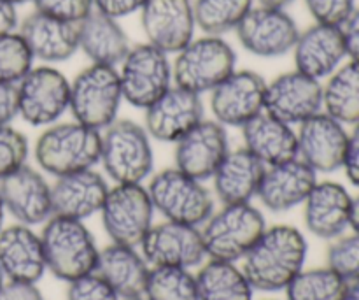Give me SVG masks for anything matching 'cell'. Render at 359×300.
<instances>
[{"label": "cell", "instance_id": "obj_11", "mask_svg": "<svg viewBox=\"0 0 359 300\" xmlns=\"http://www.w3.org/2000/svg\"><path fill=\"white\" fill-rule=\"evenodd\" d=\"M16 86L18 115L30 125H51L69 109L70 81L55 67H32Z\"/></svg>", "mask_w": 359, "mask_h": 300}, {"label": "cell", "instance_id": "obj_19", "mask_svg": "<svg viewBox=\"0 0 359 300\" xmlns=\"http://www.w3.org/2000/svg\"><path fill=\"white\" fill-rule=\"evenodd\" d=\"M228 151L224 126L216 119H202L175 143V167L203 181L212 178Z\"/></svg>", "mask_w": 359, "mask_h": 300}, {"label": "cell", "instance_id": "obj_7", "mask_svg": "<svg viewBox=\"0 0 359 300\" xmlns=\"http://www.w3.org/2000/svg\"><path fill=\"white\" fill-rule=\"evenodd\" d=\"M237 55L221 35L193 39L172 63V79L193 93L212 91L235 70Z\"/></svg>", "mask_w": 359, "mask_h": 300}, {"label": "cell", "instance_id": "obj_12", "mask_svg": "<svg viewBox=\"0 0 359 300\" xmlns=\"http://www.w3.org/2000/svg\"><path fill=\"white\" fill-rule=\"evenodd\" d=\"M241 44L251 55L276 58L293 51L300 30L284 9L252 7L235 28Z\"/></svg>", "mask_w": 359, "mask_h": 300}, {"label": "cell", "instance_id": "obj_26", "mask_svg": "<svg viewBox=\"0 0 359 300\" xmlns=\"http://www.w3.org/2000/svg\"><path fill=\"white\" fill-rule=\"evenodd\" d=\"M0 269L9 281L37 283L46 273L41 235L27 225H11L0 230Z\"/></svg>", "mask_w": 359, "mask_h": 300}, {"label": "cell", "instance_id": "obj_27", "mask_svg": "<svg viewBox=\"0 0 359 300\" xmlns=\"http://www.w3.org/2000/svg\"><path fill=\"white\" fill-rule=\"evenodd\" d=\"M266 165L245 148L228 151L214 172V192L224 204H248L258 195Z\"/></svg>", "mask_w": 359, "mask_h": 300}, {"label": "cell", "instance_id": "obj_47", "mask_svg": "<svg viewBox=\"0 0 359 300\" xmlns=\"http://www.w3.org/2000/svg\"><path fill=\"white\" fill-rule=\"evenodd\" d=\"M18 27V13L16 6H13L7 0H0V34L14 32Z\"/></svg>", "mask_w": 359, "mask_h": 300}, {"label": "cell", "instance_id": "obj_23", "mask_svg": "<svg viewBox=\"0 0 359 300\" xmlns=\"http://www.w3.org/2000/svg\"><path fill=\"white\" fill-rule=\"evenodd\" d=\"M107 192V181L93 169L60 176L51 186L53 216L84 221L100 213Z\"/></svg>", "mask_w": 359, "mask_h": 300}, {"label": "cell", "instance_id": "obj_9", "mask_svg": "<svg viewBox=\"0 0 359 300\" xmlns=\"http://www.w3.org/2000/svg\"><path fill=\"white\" fill-rule=\"evenodd\" d=\"M100 214L112 242L137 248L153 227L154 206L140 183L116 185L109 188Z\"/></svg>", "mask_w": 359, "mask_h": 300}, {"label": "cell", "instance_id": "obj_36", "mask_svg": "<svg viewBox=\"0 0 359 300\" xmlns=\"http://www.w3.org/2000/svg\"><path fill=\"white\" fill-rule=\"evenodd\" d=\"M34 67V56L18 32L0 34V83L18 84Z\"/></svg>", "mask_w": 359, "mask_h": 300}, {"label": "cell", "instance_id": "obj_29", "mask_svg": "<svg viewBox=\"0 0 359 300\" xmlns=\"http://www.w3.org/2000/svg\"><path fill=\"white\" fill-rule=\"evenodd\" d=\"M242 137L245 150L251 151L266 167L298 158L297 132L291 125L265 111L242 126Z\"/></svg>", "mask_w": 359, "mask_h": 300}, {"label": "cell", "instance_id": "obj_1", "mask_svg": "<svg viewBox=\"0 0 359 300\" xmlns=\"http://www.w3.org/2000/svg\"><path fill=\"white\" fill-rule=\"evenodd\" d=\"M307 252V241L298 228L276 225L266 228L242 259V273L255 290H286L297 274L304 270Z\"/></svg>", "mask_w": 359, "mask_h": 300}, {"label": "cell", "instance_id": "obj_43", "mask_svg": "<svg viewBox=\"0 0 359 300\" xmlns=\"http://www.w3.org/2000/svg\"><path fill=\"white\" fill-rule=\"evenodd\" d=\"M146 2L147 0H93V7L98 13L118 20L140 11Z\"/></svg>", "mask_w": 359, "mask_h": 300}, {"label": "cell", "instance_id": "obj_10", "mask_svg": "<svg viewBox=\"0 0 359 300\" xmlns=\"http://www.w3.org/2000/svg\"><path fill=\"white\" fill-rule=\"evenodd\" d=\"M118 72L123 100L133 107L147 109L172 86L168 55L149 42L130 48Z\"/></svg>", "mask_w": 359, "mask_h": 300}, {"label": "cell", "instance_id": "obj_37", "mask_svg": "<svg viewBox=\"0 0 359 300\" xmlns=\"http://www.w3.org/2000/svg\"><path fill=\"white\" fill-rule=\"evenodd\" d=\"M328 267L342 276L347 283L359 281V234L335 239L328 249Z\"/></svg>", "mask_w": 359, "mask_h": 300}, {"label": "cell", "instance_id": "obj_50", "mask_svg": "<svg viewBox=\"0 0 359 300\" xmlns=\"http://www.w3.org/2000/svg\"><path fill=\"white\" fill-rule=\"evenodd\" d=\"M344 300H359V281H353V283H349Z\"/></svg>", "mask_w": 359, "mask_h": 300}, {"label": "cell", "instance_id": "obj_14", "mask_svg": "<svg viewBox=\"0 0 359 300\" xmlns=\"http://www.w3.org/2000/svg\"><path fill=\"white\" fill-rule=\"evenodd\" d=\"M266 81L252 70H233L210 91V111L223 126H244L265 111Z\"/></svg>", "mask_w": 359, "mask_h": 300}, {"label": "cell", "instance_id": "obj_15", "mask_svg": "<svg viewBox=\"0 0 359 300\" xmlns=\"http://www.w3.org/2000/svg\"><path fill=\"white\" fill-rule=\"evenodd\" d=\"M0 199L4 209L27 227L46 223L53 216L51 186L27 164L0 179Z\"/></svg>", "mask_w": 359, "mask_h": 300}, {"label": "cell", "instance_id": "obj_49", "mask_svg": "<svg viewBox=\"0 0 359 300\" xmlns=\"http://www.w3.org/2000/svg\"><path fill=\"white\" fill-rule=\"evenodd\" d=\"M291 2H294V0H258L259 6L277 7V9H286Z\"/></svg>", "mask_w": 359, "mask_h": 300}, {"label": "cell", "instance_id": "obj_48", "mask_svg": "<svg viewBox=\"0 0 359 300\" xmlns=\"http://www.w3.org/2000/svg\"><path fill=\"white\" fill-rule=\"evenodd\" d=\"M351 228L359 234V193L353 197V209H351Z\"/></svg>", "mask_w": 359, "mask_h": 300}, {"label": "cell", "instance_id": "obj_31", "mask_svg": "<svg viewBox=\"0 0 359 300\" xmlns=\"http://www.w3.org/2000/svg\"><path fill=\"white\" fill-rule=\"evenodd\" d=\"M323 111L344 125L359 123V62L342 63L323 86Z\"/></svg>", "mask_w": 359, "mask_h": 300}, {"label": "cell", "instance_id": "obj_52", "mask_svg": "<svg viewBox=\"0 0 359 300\" xmlns=\"http://www.w3.org/2000/svg\"><path fill=\"white\" fill-rule=\"evenodd\" d=\"M7 2H11V4H13V6H18V4L28 2V0H7Z\"/></svg>", "mask_w": 359, "mask_h": 300}, {"label": "cell", "instance_id": "obj_21", "mask_svg": "<svg viewBox=\"0 0 359 300\" xmlns=\"http://www.w3.org/2000/svg\"><path fill=\"white\" fill-rule=\"evenodd\" d=\"M294 67L298 72L314 79H328L347 58L342 27L314 23L300 32L293 48Z\"/></svg>", "mask_w": 359, "mask_h": 300}, {"label": "cell", "instance_id": "obj_25", "mask_svg": "<svg viewBox=\"0 0 359 300\" xmlns=\"http://www.w3.org/2000/svg\"><path fill=\"white\" fill-rule=\"evenodd\" d=\"M18 34L27 42L34 60L44 63L65 62L79 51V25L56 20L39 11L25 18Z\"/></svg>", "mask_w": 359, "mask_h": 300}, {"label": "cell", "instance_id": "obj_38", "mask_svg": "<svg viewBox=\"0 0 359 300\" xmlns=\"http://www.w3.org/2000/svg\"><path fill=\"white\" fill-rule=\"evenodd\" d=\"M28 141L13 126H0V179L27 164Z\"/></svg>", "mask_w": 359, "mask_h": 300}, {"label": "cell", "instance_id": "obj_35", "mask_svg": "<svg viewBox=\"0 0 359 300\" xmlns=\"http://www.w3.org/2000/svg\"><path fill=\"white\" fill-rule=\"evenodd\" d=\"M144 297L147 300H198L196 276L181 267H153Z\"/></svg>", "mask_w": 359, "mask_h": 300}, {"label": "cell", "instance_id": "obj_30", "mask_svg": "<svg viewBox=\"0 0 359 300\" xmlns=\"http://www.w3.org/2000/svg\"><path fill=\"white\" fill-rule=\"evenodd\" d=\"M128 35L118 20L91 11L79 23V49L98 65L116 67L130 51Z\"/></svg>", "mask_w": 359, "mask_h": 300}, {"label": "cell", "instance_id": "obj_44", "mask_svg": "<svg viewBox=\"0 0 359 300\" xmlns=\"http://www.w3.org/2000/svg\"><path fill=\"white\" fill-rule=\"evenodd\" d=\"M0 300H44L35 283L7 281L0 287Z\"/></svg>", "mask_w": 359, "mask_h": 300}, {"label": "cell", "instance_id": "obj_2", "mask_svg": "<svg viewBox=\"0 0 359 300\" xmlns=\"http://www.w3.org/2000/svg\"><path fill=\"white\" fill-rule=\"evenodd\" d=\"M100 130L77 122L49 126L35 143V160L48 174L60 176L93 169L100 162Z\"/></svg>", "mask_w": 359, "mask_h": 300}, {"label": "cell", "instance_id": "obj_16", "mask_svg": "<svg viewBox=\"0 0 359 300\" xmlns=\"http://www.w3.org/2000/svg\"><path fill=\"white\" fill-rule=\"evenodd\" d=\"M323 111V84L321 81L293 70L266 83L265 112L273 118L300 125Z\"/></svg>", "mask_w": 359, "mask_h": 300}, {"label": "cell", "instance_id": "obj_22", "mask_svg": "<svg viewBox=\"0 0 359 300\" xmlns=\"http://www.w3.org/2000/svg\"><path fill=\"white\" fill-rule=\"evenodd\" d=\"M304 220L312 235L333 241L351 228L353 195L335 181H318L305 199Z\"/></svg>", "mask_w": 359, "mask_h": 300}, {"label": "cell", "instance_id": "obj_5", "mask_svg": "<svg viewBox=\"0 0 359 300\" xmlns=\"http://www.w3.org/2000/svg\"><path fill=\"white\" fill-rule=\"evenodd\" d=\"M266 230L265 216L251 204H230L203 223L202 239L210 260L238 262Z\"/></svg>", "mask_w": 359, "mask_h": 300}, {"label": "cell", "instance_id": "obj_8", "mask_svg": "<svg viewBox=\"0 0 359 300\" xmlns=\"http://www.w3.org/2000/svg\"><path fill=\"white\" fill-rule=\"evenodd\" d=\"M154 211L167 221L200 227L214 213V200L202 181L179 171L165 169L151 179L147 186Z\"/></svg>", "mask_w": 359, "mask_h": 300}, {"label": "cell", "instance_id": "obj_3", "mask_svg": "<svg viewBox=\"0 0 359 300\" xmlns=\"http://www.w3.org/2000/svg\"><path fill=\"white\" fill-rule=\"evenodd\" d=\"M41 241L46 269L58 280L70 283L95 273L100 249L83 221L51 216L42 228Z\"/></svg>", "mask_w": 359, "mask_h": 300}, {"label": "cell", "instance_id": "obj_17", "mask_svg": "<svg viewBox=\"0 0 359 300\" xmlns=\"http://www.w3.org/2000/svg\"><path fill=\"white\" fill-rule=\"evenodd\" d=\"M147 42L163 53H179L193 41L196 21L191 0H147L140 9Z\"/></svg>", "mask_w": 359, "mask_h": 300}, {"label": "cell", "instance_id": "obj_20", "mask_svg": "<svg viewBox=\"0 0 359 300\" xmlns=\"http://www.w3.org/2000/svg\"><path fill=\"white\" fill-rule=\"evenodd\" d=\"M203 119V102L198 93L170 86L146 109V132L161 143H177Z\"/></svg>", "mask_w": 359, "mask_h": 300}, {"label": "cell", "instance_id": "obj_18", "mask_svg": "<svg viewBox=\"0 0 359 300\" xmlns=\"http://www.w3.org/2000/svg\"><path fill=\"white\" fill-rule=\"evenodd\" d=\"M298 158L316 172H335L342 169L349 132L339 119L325 111L300 123L297 132Z\"/></svg>", "mask_w": 359, "mask_h": 300}, {"label": "cell", "instance_id": "obj_4", "mask_svg": "<svg viewBox=\"0 0 359 300\" xmlns=\"http://www.w3.org/2000/svg\"><path fill=\"white\" fill-rule=\"evenodd\" d=\"M100 162L116 185L142 183L153 171L149 133L132 119H114L102 133Z\"/></svg>", "mask_w": 359, "mask_h": 300}, {"label": "cell", "instance_id": "obj_28", "mask_svg": "<svg viewBox=\"0 0 359 300\" xmlns=\"http://www.w3.org/2000/svg\"><path fill=\"white\" fill-rule=\"evenodd\" d=\"M149 270V263L135 248L116 242L98 252L95 267V274L111 285L121 300L142 297Z\"/></svg>", "mask_w": 359, "mask_h": 300}, {"label": "cell", "instance_id": "obj_6", "mask_svg": "<svg viewBox=\"0 0 359 300\" xmlns=\"http://www.w3.org/2000/svg\"><path fill=\"white\" fill-rule=\"evenodd\" d=\"M121 102V83L116 67L91 63L70 83L69 109L74 122L90 129L104 130L118 119Z\"/></svg>", "mask_w": 359, "mask_h": 300}, {"label": "cell", "instance_id": "obj_33", "mask_svg": "<svg viewBox=\"0 0 359 300\" xmlns=\"http://www.w3.org/2000/svg\"><path fill=\"white\" fill-rule=\"evenodd\" d=\"M252 7L255 0H195L193 13L207 35H223L235 30Z\"/></svg>", "mask_w": 359, "mask_h": 300}, {"label": "cell", "instance_id": "obj_32", "mask_svg": "<svg viewBox=\"0 0 359 300\" xmlns=\"http://www.w3.org/2000/svg\"><path fill=\"white\" fill-rule=\"evenodd\" d=\"M198 300H252L255 288L231 262L209 260L196 274Z\"/></svg>", "mask_w": 359, "mask_h": 300}, {"label": "cell", "instance_id": "obj_40", "mask_svg": "<svg viewBox=\"0 0 359 300\" xmlns=\"http://www.w3.org/2000/svg\"><path fill=\"white\" fill-rule=\"evenodd\" d=\"M316 23L342 27L356 9V0H304Z\"/></svg>", "mask_w": 359, "mask_h": 300}, {"label": "cell", "instance_id": "obj_54", "mask_svg": "<svg viewBox=\"0 0 359 300\" xmlns=\"http://www.w3.org/2000/svg\"><path fill=\"white\" fill-rule=\"evenodd\" d=\"M123 300H147V299L142 295V297H132V299H123Z\"/></svg>", "mask_w": 359, "mask_h": 300}, {"label": "cell", "instance_id": "obj_42", "mask_svg": "<svg viewBox=\"0 0 359 300\" xmlns=\"http://www.w3.org/2000/svg\"><path fill=\"white\" fill-rule=\"evenodd\" d=\"M342 169L351 185L359 188V123L354 125L353 130L349 132V141H347Z\"/></svg>", "mask_w": 359, "mask_h": 300}, {"label": "cell", "instance_id": "obj_53", "mask_svg": "<svg viewBox=\"0 0 359 300\" xmlns=\"http://www.w3.org/2000/svg\"><path fill=\"white\" fill-rule=\"evenodd\" d=\"M4 280H6V276H4L2 269H0V287H2V285H4V283H6V281H4Z\"/></svg>", "mask_w": 359, "mask_h": 300}, {"label": "cell", "instance_id": "obj_13", "mask_svg": "<svg viewBox=\"0 0 359 300\" xmlns=\"http://www.w3.org/2000/svg\"><path fill=\"white\" fill-rule=\"evenodd\" d=\"M142 256L153 267H181L191 269L205 260L202 230L191 225L165 223L149 228L140 242Z\"/></svg>", "mask_w": 359, "mask_h": 300}, {"label": "cell", "instance_id": "obj_45", "mask_svg": "<svg viewBox=\"0 0 359 300\" xmlns=\"http://www.w3.org/2000/svg\"><path fill=\"white\" fill-rule=\"evenodd\" d=\"M18 116V86L0 83V126H7Z\"/></svg>", "mask_w": 359, "mask_h": 300}, {"label": "cell", "instance_id": "obj_51", "mask_svg": "<svg viewBox=\"0 0 359 300\" xmlns=\"http://www.w3.org/2000/svg\"><path fill=\"white\" fill-rule=\"evenodd\" d=\"M4 213H6V209H4L2 199H0V230H2V223H4Z\"/></svg>", "mask_w": 359, "mask_h": 300}, {"label": "cell", "instance_id": "obj_34", "mask_svg": "<svg viewBox=\"0 0 359 300\" xmlns=\"http://www.w3.org/2000/svg\"><path fill=\"white\" fill-rule=\"evenodd\" d=\"M349 283L330 267L302 270L286 287L287 300H344Z\"/></svg>", "mask_w": 359, "mask_h": 300}, {"label": "cell", "instance_id": "obj_46", "mask_svg": "<svg viewBox=\"0 0 359 300\" xmlns=\"http://www.w3.org/2000/svg\"><path fill=\"white\" fill-rule=\"evenodd\" d=\"M342 34L346 41L347 58L359 62V7L353 11V14L342 25Z\"/></svg>", "mask_w": 359, "mask_h": 300}, {"label": "cell", "instance_id": "obj_24", "mask_svg": "<svg viewBox=\"0 0 359 300\" xmlns=\"http://www.w3.org/2000/svg\"><path fill=\"white\" fill-rule=\"evenodd\" d=\"M318 183V172L304 160L284 162L266 167L258 195L263 206L273 213H286L305 202Z\"/></svg>", "mask_w": 359, "mask_h": 300}, {"label": "cell", "instance_id": "obj_41", "mask_svg": "<svg viewBox=\"0 0 359 300\" xmlns=\"http://www.w3.org/2000/svg\"><path fill=\"white\" fill-rule=\"evenodd\" d=\"M67 300H121L119 295L95 273L70 281Z\"/></svg>", "mask_w": 359, "mask_h": 300}, {"label": "cell", "instance_id": "obj_39", "mask_svg": "<svg viewBox=\"0 0 359 300\" xmlns=\"http://www.w3.org/2000/svg\"><path fill=\"white\" fill-rule=\"evenodd\" d=\"M35 11L67 23L79 25L93 7V0H32Z\"/></svg>", "mask_w": 359, "mask_h": 300}]
</instances>
